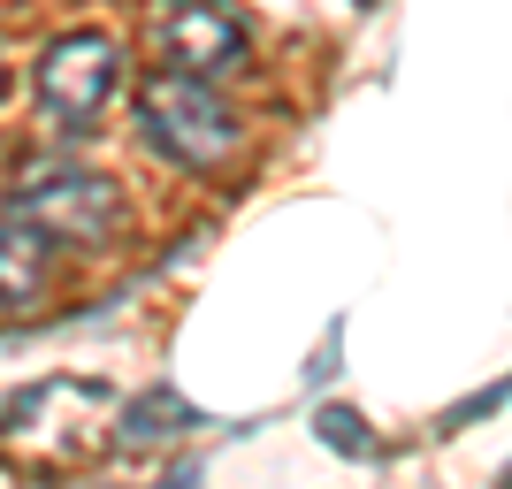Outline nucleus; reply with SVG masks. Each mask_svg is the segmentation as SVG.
<instances>
[{
  "mask_svg": "<svg viewBox=\"0 0 512 489\" xmlns=\"http://www.w3.org/2000/svg\"><path fill=\"white\" fill-rule=\"evenodd\" d=\"M138 123L153 153L176 169H222L237 153V115L207 92V77H184V69H161L138 85Z\"/></svg>",
  "mask_w": 512,
  "mask_h": 489,
  "instance_id": "nucleus-1",
  "label": "nucleus"
},
{
  "mask_svg": "<svg viewBox=\"0 0 512 489\" xmlns=\"http://www.w3.org/2000/svg\"><path fill=\"white\" fill-rule=\"evenodd\" d=\"M115 85H123V46L107 31H69L39 54V100L62 130H92Z\"/></svg>",
  "mask_w": 512,
  "mask_h": 489,
  "instance_id": "nucleus-2",
  "label": "nucleus"
},
{
  "mask_svg": "<svg viewBox=\"0 0 512 489\" xmlns=\"http://www.w3.org/2000/svg\"><path fill=\"white\" fill-rule=\"evenodd\" d=\"M8 207L31 214L46 237H69V245H100V237L123 222V192L92 169H23Z\"/></svg>",
  "mask_w": 512,
  "mask_h": 489,
  "instance_id": "nucleus-3",
  "label": "nucleus"
},
{
  "mask_svg": "<svg viewBox=\"0 0 512 489\" xmlns=\"http://www.w3.org/2000/svg\"><path fill=\"white\" fill-rule=\"evenodd\" d=\"M161 54H169V69L214 85V77L245 69V23L222 0H169L161 8Z\"/></svg>",
  "mask_w": 512,
  "mask_h": 489,
  "instance_id": "nucleus-4",
  "label": "nucleus"
},
{
  "mask_svg": "<svg viewBox=\"0 0 512 489\" xmlns=\"http://www.w3.org/2000/svg\"><path fill=\"white\" fill-rule=\"evenodd\" d=\"M46 268H54V237L8 207L0 214V306H31L46 291Z\"/></svg>",
  "mask_w": 512,
  "mask_h": 489,
  "instance_id": "nucleus-5",
  "label": "nucleus"
},
{
  "mask_svg": "<svg viewBox=\"0 0 512 489\" xmlns=\"http://www.w3.org/2000/svg\"><path fill=\"white\" fill-rule=\"evenodd\" d=\"M184 428H199V413L176 390H146V398L123 413V436L130 444H161V436H184Z\"/></svg>",
  "mask_w": 512,
  "mask_h": 489,
  "instance_id": "nucleus-6",
  "label": "nucleus"
},
{
  "mask_svg": "<svg viewBox=\"0 0 512 489\" xmlns=\"http://www.w3.org/2000/svg\"><path fill=\"white\" fill-rule=\"evenodd\" d=\"M0 92H8V62H0Z\"/></svg>",
  "mask_w": 512,
  "mask_h": 489,
  "instance_id": "nucleus-7",
  "label": "nucleus"
}]
</instances>
